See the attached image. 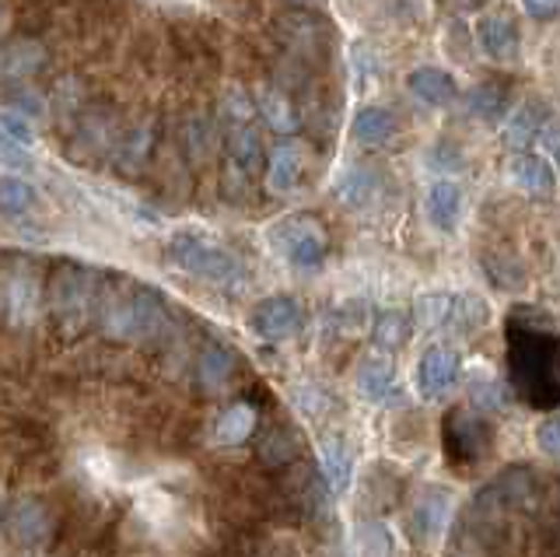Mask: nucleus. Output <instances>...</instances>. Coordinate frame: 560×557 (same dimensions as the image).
I'll return each instance as SVG.
<instances>
[{
    "label": "nucleus",
    "instance_id": "obj_1",
    "mask_svg": "<svg viewBox=\"0 0 560 557\" xmlns=\"http://www.w3.org/2000/svg\"><path fill=\"white\" fill-rule=\"evenodd\" d=\"M508 379L529 407H560V337L553 329L508 323Z\"/></svg>",
    "mask_w": 560,
    "mask_h": 557
},
{
    "label": "nucleus",
    "instance_id": "obj_2",
    "mask_svg": "<svg viewBox=\"0 0 560 557\" xmlns=\"http://www.w3.org/2000/svg\"><path fill=\"white\" fill-rule=\"evenodd\" d=\"M95 320L109 340L144 344L165 329L168 305H165V294H158L148 285L116 281V285H102Z\"/></svg>",
    "mask_w": 560,
    "mask_h": 557
},
{
    "label": "nucleus",
    "instance_id": "obj_3",
    "mask_svg": "<svg viewBox=\"0 0 560 557\" xmlns=\"http://www.w3.org/2000/svg\"><path fill=\"white\" fill-rule=\"evenodd\" d=\"M168 259L183 274L214 285V288H224V291H238L245 285L242 259L232 250L203 239L200 232H175L168 239Z\"/></svg>",
    "mask_w": 560,
    "mask_h": 557
},
{
    "label": "nucleus",
    "instance_id": "obj_4",
    "mask_svg": "<svg viewBox=\"0 0 560 557\" xmlns=\"http://www.w3.org/2000/svg\"><path fill=\"white\" fill-rule=\"evenodd\" d=\"M98 291H102V277L92 267L81 264H60L49 277L46 288V302L49 312L57 316L60 326L67 329H81L95 320L98 309Z\"/></svg>",
    "mask_w": 560,
    "mask_h": 557
},
{
    "label": "nucleus",
    "instance_id": "obj_5",
    "mask_svg": "<svg viewBox=\"0 0 560 557\" xmlns=\"http://www.w3.org/2000/svg\"><path fill=\"white\" fill-rule=\"evenodd\" d=\"M442 431H445V456L452 466H459V469L477 466L490 456V452H494V425L469 407L448 410Z\"/></svg>",
    "mask_w": 560,
    "mask_h": 557
},
{
    "label": "nucleus",
    "instance_id": "obj_6",
    "mask_svg": "<svg viewBox=\"0 0 560 557\" xmlns=\"http://www.w3.org/2000/svg\"><path fill=\"white\" fill-rule=\"evenodd\" d=\"M270 246L298 270H319L326 264V235L319 221L294 214L270 224Z\"/></svg>",
    "mask_w": 560,
    "mask_h": 557
},
{
    "label": "nucleus",
    "instance_id": "obj_7",
    "mask_svg": "<svg viewBox=\"0 0 560 557\" xmlns=\"http://www.w3.org/2000/svg\"><path fill=\"white\" fill-rule=\"evenodd\" d=\"M0 309H4L11 326H28V323H35V316H39L43 281H39V274H35V267L28 264V259L8 267L4 281H0Z\"/></svg>",
    "mask_w": 560,
    "mask_h": 557
},
{
    "label": "nucleus",
    "instance_id": "obj_8",
    "mask_svg": "<svg viewBox=\"0 0 560 557\" xmlns=\"http://www.w3.org/2000/svg\"><path fill=\"white\" fill-rule=\"evenodd\" d=\"M480 495L494 501L501 512H518V509H529L539 498V477L529 466H508L494 480L480 487Z\"/></svg>",
    "mask_w": 560,
    "mask_h": 557
},
{
    "label": "nucleus",
    "instance_id": "obj_9",
    "mask_svg": "<svg viewBox=\"0 0 560 557\" xmlns=\"http://www.w3.org/2000/svg\"><path fill=\"white\" fill-rule=\"evenodd\" d=\"M253 334L262 340H288L302 329V305H298L291 294H270L253 309Z\"/></svg>",
    "mask_w": 560,
    "mask_h": 557
},
{
    "label": "nucleus",
    "instance_id": "obj_10",
    "mask_svg": "<svg viewBox=\"0 0 560 557\" xmlns=\"http://www.w3.org/2000/svg\"><path fill=\"white\" fill-rule=\"evenodd\" d=\"M43 63H46V49L32 39L0 46V89L4 92L25 89V84L43 71Z\"/></svg>",
    "mask_w": 560,
    "mask_h": 557
},
{
    "label": "nucleus",
    "instance_id": "obj_11",
    "mask_svg": "<svg viewBox=\"0 0 560 557\" xmlns=\"http://www.w3.org/2000/svg\"><path fill=\"white\" fill-rule=\"evenodd\" d=\"M8 533L22 547H43L52 533V515L39 498H18L8 512Z\"/></svg>",
    "mask_w": 560,
    "mask_h": 557
},
{
    "label": "nucleus",
    "instance_id": "obj_12",
    "mask_svg": "<svg viewBox=\"0 0 560 557\" xmlns=\"http://www.w3.org/2000/svg\"><path fill=\"white\" fill-rule=\"evenodd\" d=\"M224 151L238 176L253 179L262 169V141L256 124H224Z\"/></svg>",
    "mask_w": 560,
    "mask_h": 557
},
{
    "label": "nucleus",
    "instance_id": "obj_13",
    "mask_svg": "<svg viewBox=\"0 0 560 557\" xmlns=\"http://www.w3.org/2000/svg\"><path fill=\"white\" fill-rule=\"evenodd\" d=\"M455 375H459V355L448 347H431L417 364V390L424 399H438L452 390Z\"/></svg>",
    "mask_w": 560,
    "mask_h": 557
},
{
    "label": "nucleus",
    "instance_id": "obj_14",
    "mask_svg": "<svg viewBox=\"0 0 560 557\" xmlns=\"http://www.w3.org/2000/svg\"><path fill=\"white\" fill-rule=\"evenodd\" d=\"M302 172H305V151L298 141H280L270 159H267V186L270 194H294L298 183H302Z\"/></svg>",
    "mask_w": 560,
    "mask_h": 557
},
{
    "label": "nucleus",
    "instance_id": "obj_15",
    "mask_svg": "<svg viewBox=\"0 0 560 557\" xmlns=\"http://www.w3.org/2000/svg\"><path fill=\"white\" fill-rule=\"evenodd\" d=\"M477 39L483 46L487 57H494L501 63H515L518 54H522V43H518V28L508 22V19H498V14H487L477 25Z\"/></svg>",
    "mask_w": 560,
    "mask_h": 557
},
{
    "label": "nucleus",
    "instance_id": "obj_16",
    "mask_svg": "<svg viewBox=\"0 0 560 557\" xmlns=\"http://www.w3.org/2000/svg\"><path fill=\"white\" fill-rule=\"evenodd\" d=\"M512 179L515 186H522L525 194H533V197H550L553 194V165L547 159H539V154H529V151H522L512 159Z\"/></svg>",
    "mask_w": 560,
    "mask_h": 557
},
{
    "label": "nucleus",
    "instance_id": "obj_17",
    "mask_svg": "<svg viewBox=\"0 0 560 557\" xmlns=\"http://www.w3.org/2000/svg\"><path fill=\"white\" fill-rule=\"evenodd\" d=\"M542 134H547V109L536 106V102H525V106L512 119H508V127H504V148H512V151L522 154Z\"/></svg>",
    "mask_w": 560,
    "mask_h": 557
},
{
    "label": "nucleus",
    "instance_id": "obj_18",
    "mask_svg": "<svg viewBox=\"0 0 560 557\" xmlns=\"http://www.w3.org/2000/svg\"><path fill=\"white\" fill-rule=\"evenodd\" d=\"M459 214H463V189L442 179L428 189V218L438 232H452L455 224H459Z\"/></svg>",
    "mask_w": 560,
    "mask_h": 557
},
{
    "label": "nucleus",
    "instance_id": "obj_19",
    "mask_svg": "<svg viewBox=\"0 0 560 557\" xmlns=\"http://www.w3.org/2000/svg\"><path fill=\"white\" fill-rule=\"evenodd\" d=\"M253 428H256V407L245 404V399H238V404H232L214 421L210 442H214V445H242L253 434Z\"/></svg>",
    "mask_w": 560,
    "mask_h": 557
},
{
    "label": "nucleus",
    "instance_id": "obj_20",
    "mask_svg": "<svg viewBox=\"0 0 560 557\" xmlns=\"http://www.w3.org/2000/svg\"><path fill=\"white\" fill-rule=\"evenodd\" d=\"M319 460H323V480L329 484V491L343 495L350 487V477H354V456L340 439H326L319 449Z\"/></svg>",
    "mask_w": 560,
    "mask_h": 557
},
{
    "label": "nucleus",
    "instance_id": "obj_21",
    "mask_svg": "<svg viewBox=\"0 0 560 557\" xmlns=\"http://www.w3.org/2000/svg\"><path fill=\"white\" fill-rule=\"evenodd\" d=\"M407 84L420 102H428V106H448L455 98V81L445 71H438V67H417L407 78Z\"/></svg>",
    "mask_w": 560,
    "mask_h": 557
},
{
    "label": "nucleus",
    "instance_id": "obj_22",
    "mask_svg": "<svg viewBox=\"0 0 560 557\" xmlns=\"http://www.w3.org/2000/svg\"><path fill=\"white\" fill-rule=\"evenodd\" d=\"M393 130H396V119H393L389 109H382V106H364V109H358L354 124H350V134H354V141L358 144H368V148L385 144L393 137Z\"/></svg>",
    "mask_w": 560,
    "mask_h": 557
},
{
    "label": "nucleus",
    "instance_id": "obj_23",
    "mask_svg": "<svg viewBox=\"0 0 560 557\" xmlns=\"http://www.w3.org/2000/svg\"><path fill=\"white\" fill-rule=\"evenodd\" d=\"M256 116L267 119V127L277 130V134L298 130V113H294L291 102L284 98V92H277V89H262L256 95Z\"/></svg>",
    "mask_w": 560,
    "mask_h": 557
},
{
    "label": "nucleus",
    "instance_id": "obj_24",
    "mask_svg": "<svg viewBox=\"0 0 560 557\" xmlns=\"http://www.w3.org/2000/svg\"><path fill=\"white\" fill-rule=\"evenodd\" d=\"M375 194H378V176L372 169H347L343 176H340V183H337V197L347 204V207H368L375 200Z\"/></svg>",
    "mask_w": 560,
    "mask_h": 557
},
{
    "label": "nucleus",
    "instance_id": "obj_25",
    "mask_svg": "<svg viewBox=\"0 0 560 557\" xmlns=\"http://www.w3.org/2000/svg\"><path fill=\"white\" fill-rule=\"evenodd\" d=\"M39 207V194L25 179L4 176L0 179V214L4 218H28Z\"/></svg>",
    "mask_w": 560,
    "mask_h": 557
},
{
    "label": "nucleus",
    "instance_id": "obj_26",
    "mask_svg": "<svg viewBox=\"0 0 560 557\" xmlns=\"http://www.w3.org/2000/svg\"><path fill=\"white\" fill-rule=\"evenodd\" d=\"M487 323V302L477 294H452V309L445 326H452L455 334H472Z\"/></svg>",
    "mask_w": 560,
    "mask_h": 557
},
{
    "label": "nucleus",
    "instance_id": "obj_27",
    "mask_svg": "<svg viewBox=\"0 0 560 557\" xmlns=\"http://www.w3.org/2000/svg\"><path fill=\"white\" fill-rule=\"evenodd\" d=\"M235 372V355L224 344H210L200 355V382L207 390H221Z\"/></svg>",
    "mask_w": 560,
    "mask_h": 557
},
{
    "label": "nucleus",
    "instance_id": "obj_28",
    "mask_svg": "<svg viewBox=\"0 0 560 557\" xmlns=\"http://www.w3.org/2000/svg\"><path fill=\"white\" fill-rule=\"evenodd\" d=\"M358 386H361V393H364L368 399H385V396L393 393V386H396L393 364H389V361H382V358L364 361V364H361V375H358Z\"/></svg>",
    "mask_w": 560,
    "mask_h": 557
},
{
    "label": "nucleus",
    "instance_id": "obj_29",
    "mask_svg": "<svg viewBox=\"0 0 560 557\" xmlns=\"http://www.w3.org/2000/svg\"><path fill=\"white\" fill-rule=\"evenodd\" d=\"M410 340V316L407 312H382V316L375 320V344L385 347V351H396V347H402Z\"/></svg>",
    "mask_w": 560,
    "mask_h": 557
},
{
    "label": "nucleus",
    "instance_id": "obj_30",
    "mask_svg": "<svg viewBox=\"0 0 560 557\" xmlns=\"http://www.w3.org/2000/svg\"><path fill=\"white\" fill-rule=\"evenodd\" d=\"M151 141H154V127L151 124H140L127 141H122V148H119V154H116V165L122 169V172H133V169H140L144 165V159L151 154Z\"/></svg>",
    "mask_w": 560,
    "mask_h": 557
},
{
    "label": "nucleus",
    "instance_id": "obj_31",
    "mask_svg": "<svg viewBox=\"0 0 560 557\" xmlns=\"http://www.w3.org/2000/svg\"><path fill=\"white\" fill-rule=\"evenodd\" d=\"M469 113L487 119V124H498L504 116V95L494 89V84H477V89L469 92Z\"/></svg>",
    "mask_w": 560,
    "mask_h": 557
},
{
    "label": "nucleus",
    "instance_id": "obj_32",
    "mask_svg": "<svg viewBox=\"0 0 560 557\" xmlns=\"http://www.w3.org/2000/svg\"><path fill=\"white\" fill-rule=\"evenodd\" d=\"M448 309H452V294H424V299H417L413 316L424 329H438V326H445Z\"/></svg>",
    "mask_w": 560,
    "mask_h": 557
},
{
    "label": "nucleus",
    "instance_id": "obj_33",
    "mask_svg": "<svg viewBox=\"0 0 560 557\" xmlns=\"http://www.w3.org/2000/svg\"><path fill=\"white\" fill-rule=\"evenodd\" d=\"M413 522H417L420 530H424V536H431L445 522V498H438V491H434L431 498L420 501L417 512H413Z\"/></svg>",
    "mask_w": 560,
    "mask_h": 557
},
{
    "label": "nucleus",
    "instance_id": "obj_34",
    "mask_svg": "<svg viewBox=\"0 0 560 557\" xmlns=\"http://www.w3.org/2000/svg\"><path fill=\"white\" fill-rule=\"evenodd\" d=\"M0 165H8V169H32V151L25 144H18L4 127H0Z\"/></svg>",
    "mask_w": 560,
    "mask_h": 557
},
{
    "label": "nucleus",
    "instance_id": "obj_35",
    "mask_svg": "<svg viewBox=\"0 0 560 557\" xmlns=\"http://www.w3.org/2000/svg\"><path fill=\"white\" fill-rule=\"evenodd\" d=\"M536 439H539V449L547 452L550 460L560 463V417H550V421H542L539 431H536Z\"/></svg>",
    "mask_w": 560,
    "mask_h": 557
},
{
    "label": "nucleus",
    "instance_id": "obj_36",
    "mask_svg": "<svg viewBox=\"0 0 560 557\" xmlns=\"http://www.w3.org/2000/svg\"><path fill=\"white\" fill-rule=\"evenodd\" d=\"M0 127H4L18 144H25V148H32V130H28V124H25V116H18V113H4L0 116Z\"/></svg>",
    "mask_w": 560,
    "mask_h": 557
},
{
    "label": "nucleus",
    "instance_id": "obj_37",
    "mask_svg": "<svg viewBox=\"0 0 560 557\" xmlns=\"http://www.w3.org/2000/svg\"><path fill=\"white\" fill-rule=\"evenodd\" d=\"M539 530H542V544H547L550 557H560V512H550L539 522Z\"/></svg>",
    "mask_w": 560,
    "mask_h": 557
},
{
    "label": "nucleus",
    "instance_id": "obj_38",
    "mask_svg": "<svg viewBox=\"0 0 560 557\" xmlns=\"http://www.w3.org/2000/svg\"><path fill=\"white\" fill-rule=\"evenodd\" d=\"M434 165H442L445 172H452V169H459L463 165V154L455 151V144H438V151H434V159H431Z\"/></svg>",
    "mask_w": 560,
    "mask_h": 557
},
{
    "label": "nucleus",
    "instance_id": "obj_39",
    "mask_svg": "<svg viewBox=\"0 0 560 557\" xmlns=\"http://www.w3.org/2000/svg\"><path fill=\"white\" fill-rule=\"evenodd\" d=\"M522 4H525V11L533 14V19L547 22V19H553V14H557L560 0H522Z\"/></svg>",
    "mask_w": 560,
    "mask_h": 557
},
{
    "label": "nucleus",
    "instance_id": "obj_40",
    "mask_svg": "<svg viewBox=\"0 0 560 557\" xmlns=\"http://www.w3.org/2000/svg\"><path fill=\"white\" fill-rule=\"evenodd\" d=\"M542 144L550 148V159H553V165L560 172V130H547V134H542Z\"/></svg>",
    "mask_w": 560,
    "mask_h": 557
},
{
    "label": "nucleus",
    "instance_id": "obj_41",
    "mask_svg": "<svg viewBox=\"0 0 560 557\" xmlns=\"http://www.w3.org/2000/svg\"><path fill=\"white\" fill-rule=\"evenodd\" d=\"M291 4H308V0H291Z\"/></svg>",
    "mask_w": 560,
    "mask_h": 557
}]
</instances>
